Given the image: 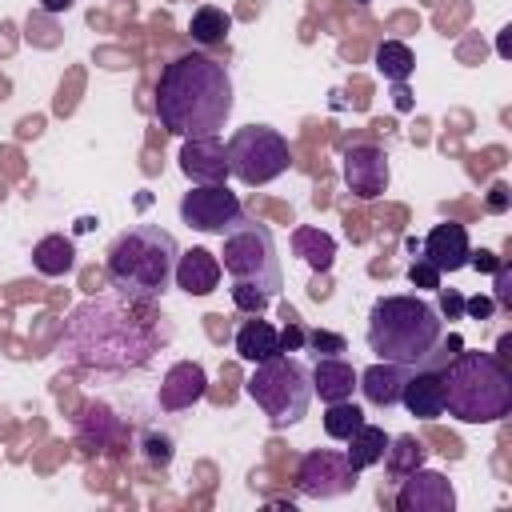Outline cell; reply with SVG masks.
Segmentation results:
<instances>
[{
  "instance_id": "cell-1",
  "label": "cell",
  "mask_w": 512,
  "mask_h": 512,
  "mask_svg": "<svg viewBox=\"0 0 512 512\" xmlns=\"http://www.w3.org/2000/svg\"><path fill=\"white\" fill-rule=\"evenodd\" d=\"M172 340V324L156 312V300H132L124 292L84 300L68 312L56 356L76 368L132 372L144 368Z\"/></svg>"
},
{
  "instance_id": "cell-2",
  "label": "cell",
  "mask_w": 512,
  "mask_h": 512,
  "mask_svg": "<svg viewBox=\"0 0 512 512\" xmlns=\"http://www.w3.org/2000/svg\"><path fill=\"white\" fill-rule=\"evenodd\" d=\"M232 76L208 52H180L160 68L156 120L172 136H216L232 116Z\"/></svg>"
},
{
  "instance_id": "cell-3",
  "label": "cell",
  "mask_w": 512,
  "mask_h": 512,
  "mask_svg": "<svg viewBox=\"0 0 512 512\" xmlns=\"http://www.w3.org/2000/svg\"><path fill=\"white\" fill-rule=\"evenodd\" d=\"M444 412L460 424H496L512 412V368L496 352L464 348L440 364Z\"/></svg>"
},
{
  "instance_id": "cell-4",
  "label": "cell",
  "mask_w": 512,
  "mask_h": 512,
  "mask_svg": "<svg viewBox=\"0 0 512 512\" xmlns=\"http://www.w3.org/2000/svg\"><path fill=\"white\" fill-rule=\"evenodd\" d=\"M368 348L380 360L396 364H424L444 344V316L436 304L420 300L416 292H392L380 296L368 312Z\"/></svg>"
},
{
  "instance_id": "cell-5",
  "label": "cell",
  "mask_w": 512,
  "mask_h": 512,
  "mask_svg": "<svg viewBox=\"0 0 512 512\" xmlns=\"http://www.w3.org/2000/svg\"><path fill=\"white\" fill-rule=\"evenodd\" d=\"M180 244L160 224H132L120 232L104 256L108 284L132 300H160L172 284Z\"/></svg>"
},
{
  "instance_id": "cell-6",
  "label": "cell",
  "mask_w": 512,
  "mask_h": 512,
  "mask_svg": "<svg viewBox=\"0 0 512 512\" xmlns=\"http://www.w3.org/2000/svg\"><path fill=\"white\" fill-rule=\"evenodd\" d=\"M244 392L268 416L272 428H288V424L304 420V412L312 404V376L296 356L276 352L268 360H256Z\"/></svg>"
},
{
  "instance_id": "cell-7",
  "label": "cell",
  "mask_w": 512,
  "mask_h": 512,
  "mask_svg": "<svg viewBox=\"0 0 512 512\" xmlns=\"http://www.w3.org/2000/svg\"><path fill=\"white\" fill-rule=\"evenodd\" d=\"M220 268L232 280L256 284L268 296H276L284 288V272H280V256H276V236L268 224H260L256 216H240L224 236H220Z\"/></svg>"
},
{
  "instance_id": "cell-8",
  "label": "cell",
  "mask_w": 512,
  "mask_h": 512,
  "mask_svg": "<svg viewBox=\"0 0 512 512\" xmlns=\"http://www.w3.org/2000/svg\"><path fill=\"white\" fill-rule=\"evenodd\" d=\"M228 176H236L240 184L256 188V184H272L276 176H284L292 168V148L288 140L268 128V124H248L236 128L228 136Z\"/></svg>"
},
{
  "instance_id": "cell-9",
  "label": "cell",
  "mask_w": 512,
  "mask_h": 512,
  "mask_svg": "<svg viewBox=\"0 0 512 512\" xmlns=\"http://www.w3.org/2000/svg\"><path fill=\"white\" fill-rule=\"evenodd\" d=\"M240 216H244V204L236 200V192H228V184H192L180 196V220L196 232L224 236Z\"/></svg>"
},
{
  "instance_id": "cell-10",
  "label": "cell",
  "mask_w": 512,
  "mask_h": 512,
  "mask_svg": "<svg viewBox=\"0 0 512 512\" xmlns=\"http://www.w3.org/2000/svg\"><path fill=\"white\" fill-rule=\"evenodd\" d=\"M360 472L344 460V452L332 448H312L304 452L300 468H296V492L312 496V500H332V496H348L356 488Z\"/></svg>"
},
{
  "instance_id": "cell-11",
  "label": "cell",
  "mask_w": 512,
  "mask_h": 512,
  "mask_svg": "<svg viewBox=\"0 0 512 512\" xmlns=\"http://www.w3.org/2000/svg\"><path fill=\"white\" fill-rule=\"evenodd\" d=\"M344 184L352 196L360 200H376L388 192V180H392V168H388V152L376 148V144H352L344 148Z\"/></svg>"
},
{
  "instance_id": "cell-12",
  "label": "cell",
  "mask_w": 512,
  "mask_h": 512,
  "mask_svg": "<svg viewBox=\"0 0 512 512\" xmlns=\"http://www.w3.org/2000/svg\"><path fill=\"white\" fill-rule=\"evenodd\" d=\"M448 360L444 344L436 348V356H428L424 364H416L404 380L400 404L416 416V420H440L444 416V384H440V364Z\"/></svg>"
},
{
  "instance_id": "cell-13",
  "label": "cell",
  "mask_w": 512,
  "mask_h": 512,
  "mask_svg": "<svg viewBox=\"0 0 512 512\" xmlns=\"http://www.w3.org/2000/svg\"><path fill=\"white\" fill-rule=\"evenodd\" d=\"M396 508L400 512H452L456 508V488L444 472H432V468L420 464L400 480Z\"/></svg>"
},
{
  "instance_id": "cell-14",
  "label": "cell",
  "mask_w": 512,
  "mask_h": 512,
  "mask_svg": "<svg viewBox=\"0 0 512 512\" xmlns=\"http://www.w3.org/2000/svg\"><path fill=\"white\" fill-rule=\"evenodd\" d=\"M180 172L192 184H224L228 180V148L220 136H184Z\"/></svg>"
},
{
  "instance_id": "cell-15",
  "label": "cell",
  "mask_w": 512,
  "mask_h": 512,
  "mask_svg": "<svg viewBox=\"0 0 512 512\" xmlns=\"http://www.w3.org/2000/svg\"><path fill=\"white\" fill-rule=\"evenodd\" d=\"M468 252H472L468 228L456 224V220L436 224V228L424 236V244H420V256H424L440 276H444V272H460V268L468 264Z\"/></svg>"
},
{
  "instance_id": "cell-16",
  "label": "cell",
  "mask_w": 512,
  "mask_h": 512,
  "mask_svg": "<svg viewBox=\"0 0 512 512\" xmlns=\"http://www.w3.org/2000/svg\"><path fill=\"white\" fill-rule=\"evenodd\" d=\"M204 392H208V372H204L196 360H176V364L164 372L156 400H160L164 412H184V408H192L196 400H204Z\"/></svg>"
},
{
  "instance_id": "cell-17",
  "label": "cell",
  "mask_w": 512,
  "mask_h": 512,
  "mask_svg": "<svg viewBox=\"0 0 512 512\" xmlns=\"http://www.w3.org/2000/svg\"><path fill=\"white\" fill-rule=\"evenodd\" d=\"M408 372H412V364L376 360V364H368L364 372H356V388L364 392V400H368L372 408H396V404H400V392H404Z\"/></svg>"
},
{
  "instance_id": "cell-18",
  "label": "cell",
  "mask_w": 512,
  "mask_h": 512,
  "mask_svg": "<svg viewBox=\"0 0 512 512\" xmlns=\"http://www.w3.org/2000/svg\"><path fill=\"white\" fill-rule=\"evenodd\" d=\"M220 276H224L220 256L208 252V248H188V252H180V256H176V268H172L176 288H184L188 296H208V292H216V288H220Z\"/></svg>"
},
{
  "instance_id": "cell-19",
  "label": "cell",
  "mask_w": 512,
  "mask_h": 512,
  "mask_svg": "<svg viewBox=\"0 0 512 512\" xmlns=\"http://www.w3.org/2000/svg\"><path fill=\"white\" fill-rule=\"evenodd\" d=\"M312 376V392L324 400V404H336V400H352V388H356V368L340 356H320L316 368L308 372Z\"/></svg>"
},
{
  "instance_id": "cell-20",
  "label": "cell",
  "mask_w": 512,
  "mask_h": 512,
  "mask_svg": "<svg viewBox=\"0 0 512 512\" xmlns=\"http://www.w3.org/2000/svg\"><path fill=\"white\" fill-rule=\"evenodd\" d=\"M232 344H236V356H240V360L256 364V360H268V356L280 352V328H272L268 320L252 316V320H244V324L236 328Z\"/></svg>"
},
{
  "instance_id": "cell-21",
  "label": "cell",
  "mask_w": 512,
  "mask_h": 512,
  "mask_svg": "<svg viewBox=\"0 0 512 512\" xmlns=\"http://www.w3.org/2000/svg\"><path fill=\"white\" fill-rule=\"evenodd\" d=\"M292 252L312 268V272H332V264H336V240H332V232H324V228H308V224H300V228H292Z\"/></svg>"
},
{
  "instance_id": "cell-22",
  "label": "cell",
  "mask_w": 512,
  "mask_h": 512,
  "mask_svg": "<svg viewBox=\"0 0 512 512\" xmlns=\"http://www.w3.org/2000/svg\"><path fill=\"white\" fill-rule=\"evenodd\" d=\"M388 440H392V436H388L384 428H376V424L364 420V424L344 440V444H348V448H344V460H348L356 472L376 468V464L384 460V452H388Z\"/></svg>"
},
{
  "instance_id": "cell-23",
  "label": "cell",
  "mask_w": 512,
  "mask_h": 512,
  "mask_svg": "<svg viewBox=\"0 0 512 512\" xmlns=\"http://www.w3.org/2000/svg\"><path fill=\"white\" fill-rule=\"evenodd\" d=\"M32 268L40 276H68L76 268V244L68 236H60V232L40 236L36 248H32Z\"/></svg>"
},
{
  "instance_id": "cell-24",
  "label": "cell",
  "mask_w": 512,
  "mask_h": 512,
  "mask_svg": "<svg viewBox=\"0 0 512 512\" xmlns=\"http://www.w3.org/2000/svg\"><path fill=\"white\" fill-rule=\"evenodd\" d=\"M232 32V16L216 4H200L188 20V36L200 44V48H212V44H224V36Z\"/></svg>"
},
{
  "instance_id": "cell-25",
  "label": "cell",
  "mask_w": 512,
  "mask_h": 512,
  "mask_svg": "<svg viewBox=\"0 0 512 512\" xmlns=\"http://www.w3.org/2000/svg\"><path fill=\"white\" fill-rule=\"evenodd\" d=\"M428 460V448L416 440V436H392L388 440V452H384V460L380 464H388V472H392V480H404L412 468H420Z\"/></svg>"
},
{
  "instance_id": "cell-26",
  "label": "cell",
  "mask_w": 512,
  "mask_h": 512,
  "mask_svg": "<svg viewBox=\"0 0 512 512\" xmlns=\"http://www.w3.org/2000/svg\"><path fill=\"white\" fill-rule=\"evenodd\" d=\"M376 68H380L384 80L404 84V80L416 72V56H412V48H408L404 40H384V44L376 48Z\"/></svg>"
},
{
  "instance_id": "cell-27",
  "label": "cell",
  "mask_w": 512,
  "mask_h": 512,
  "mask_svg": "<svg viewBox=\"0 0 512 512\" xmlns=\"http://www.w3.org/2000/svg\"><path fill=\"white\" fill-rule=\"evenodd\" d=\"M360 424H364V412H360L352 400H336V404H328V412H324V432H328L332 440H348Z\"/></svg>"
},
{
  "instance_id": "cell-28",
  "label": "cell",
  "mask_w": 512,
  "mask_h": 512,
  "mask_svg": "<svg viewBox=\"0 0 512 512\" xmlns=\"http://www.w3.org/2000/svg\"><path fill=\"white\" fill-rule=\"evenodd\" d=\"M232 304L240 308V312H248V316H260L268 304H272V296L264 292V288H256V284H244V280H232Z\"/></svg>"
},
{
  "instance_id": "cell-29",
  "label": "cell",
  "mask_w": 512,
  "mask_h": 512,
  "mask_svg": "<svg viewBox=\"0 0 512 512\" xmlns=\"http://www.w3.org/2000/svg\"><path fill=\"white\" fill-rule=\"evenodd\" d=\"M304 344H312V348H316V352H324V356H340V352L348 348V344H344V336H336V332H320V328H316V332H308V336H304Z\"/></svg>"
},
{
  "instance_id": "cell-30",
  "label": "cell",
  "mask_w": 512,
  "mask_h": 512,
  "mask_svg": "<svg viewBox=\"0 0 512 512\" xmlns=\"http://www.w3.org/2000/svg\"><path fill=\"white\" fill-rule=\"evenodd\" d=\"M408 280H412L416 288H440V272H436L424 256H416V264L408 268Z\"/></svg>"
},
{
  "instance_id": "cell-31",
  "label": "cell",
  "mask_w": 512,
  "mask_h": 512,
  "mask_svg": "<svg viewBox=\"0 0 512 512\" xmlns=\"http://www.w3.org/2000/svg\"><path fill=\"white\" fill-rule=\"evenodd\" d=\"M492 276H496V308H512V272H508V264L500 260V268Z\"/></svg>"
},
{
  "instance_id": "cell-32",
  "label": "cell",
  "mask_w": 512,
  "mask_h": 512,
  "mask_svg": "<svg viewBox=\"0 0 512 512\" xmlns=\"http://www.w3.org/2000/svg\"><path fill=\"white\" fill-rule=\"evenodd\" d=\"M144 456H148L152 464H168V460H172V440H168V436H148V440H144Z\"/></svg>"
},
{
  "instance_id": "cell-33",
  "label": "cell",
  "mask_w": 512,
  "mask_h": 512,
  "mask_svg": "<svg viewBox=\"0 0 512 512\" xmlns=\"http://www.w3.org/2000/svg\"><path fill=\"white\" fill-rule=\"evenodd\" d=\"M304 336H308V332H304L296 320H288V324L280 328V352H300V348H304Z\"/></svg>"
},
{
  "instance_id": "cell-34",
  "label": "cell",
  "mask_w": 512,
  "mask_h": 512,
  "mask_svg": "<svg viewBox=\"0 0 512 512\" xmlns=\"http://www.w3.org/2000/svg\"><path fill=\"white\" fill-rule=\"evenodd\" d=\"M436 312H440V316H448V320H456V316L464 312V296H460V292H452V288H440V304H436Z\"/></svg>"
},
{
  "instance_id": "cell-35",
  "label": "cell",
  "mask_w": 512,
  "mask_h": 512,
  "mask_svg": "<svg viewBox=\"0 0 512 512\" xmlns=\"http://www.w3.org/2000/svg\"><path fill=\"white\" fill-rule=\"evenodd\" d=\"M496 312V300L492 296H468L464 300V316H472V320H488Z\"/></svg>"
},
{
  "instance_id": "cell-36",
  "label": "cell",
  "mask_w": 512,
  "mask_h": 512,
  "mask_svg": "<svg viewBox=\"0 0 512 512\" xmlns=\"http://www.w3.org/2000/svg\"><path fill=\"white\" fill-rule=\"evenodd\" d=\"M508 204H512V192H508V184H492L488 188V212H508Z\"/></svg>"
},
{
  "instance_id": "cell-37",
  "label": "cell",
  "mask_w": 512,
  "mask_h": 512,
  "mask_svg": "<svg viewBox=\"0 0 512 512\" xmlns=\"http://www.w3.org/2000/svg\"><path fill=\"white\" fill-rule=\"evenodd\" d=\"M468 264H472L476 272H496V268H500V256L488 252V248H480V252H468Z\"/></svg>"
},
{
  "instance_id": "cell-38",
  "label": "cell",
  "mask_w": 512,
  "mask_h": 512,
  "mask_svg": "<svg viewBox=\"0 0 512 512\" xmlns=\"http://www.w3.org/2000/svg\"><path fill=\"white\" fill-rule=\"evenodd\" d=\"M72 4H76V0H40V12H48V16H64Z\"/></svg>"
},
{
  "instance_id": "cell-39",
  "label": "cell",
  "mask_w": 512,
  "mask_h": 512,
  "mask_svg": "<svg viewBox=\"0 0 512 512\" xmlns=\"http://www.w3.org/2000/svg\"><path fill=\"white\" fill-rule=\"evenodd\" d=\"M396 108H400V112H408V108H412V96H408V88H404V84H396Z\"/></svg>"
},
{
  "instance_id": "cell-40",
  "label": "cell",
  "mask_w": 512,
  "mask_h": 512,
  "mask_svg": "<svg viewBox=\"0 0 512 512\" xmlns=\"http://www.w3.org/2000/svg\"><path fill=\"white\" fill-rule=\"evenodd\" d=\"M508 348H512V336H500V344H496V356L504 360V356H508Z\"/></svg>"
},
{
  "instance_id": "cell-41",
  "label": "cell",
  "mask_w": 512,
  "mask_h": 512,
  "mask_svg": "<svg viewBox=\"0 0 512 512\" xmlns=\"http://www.w3.org/2000/svg\"><path fill=\"white\" fill-rule=\"evenodd\" d=\"M356 4H372V0H356Z\"/></svg>"
}]
</instances>
